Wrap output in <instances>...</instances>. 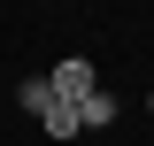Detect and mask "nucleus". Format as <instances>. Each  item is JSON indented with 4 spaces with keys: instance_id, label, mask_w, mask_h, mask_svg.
<instances>
[{
    "instance_id": "1",
    "label": "nucleus",
    "mask_w": 154,
    "mask_h": 146,
    "mask_svg": "<svg viewBox=\"0 0 154 146\" xmlns=\"http://www.w3.org/2000/svg\"><path fill=\"white\" fill-rule=\"evenodd\" d=\"M46 85L77 108V100H93V92H100V62H93V54H62L54 69H46Z\"/></svg>"
},
{
    "instance_id": "2",
    "label": "nucleus",
    "mask_w": 154,
    "mask_h": 146,
    "mask_svg": "<svg viewBox=\"0 0 154 146\" xmlns=\"http://www.w3.org/2000/svg\"><path fill=\"white\" fill-rule=\"evenodd\" d=\"M116 115H123V92H108V85H100L93 100H77V131H85V138H108Z\"/></svg>"
},
{
    "instance_id": "3",
    "label": "nucleus",
    "mask_w": 154,
    "mask_h": 146,
    "mask_svg": "<svg viewBox=\"0 0 154 146\" xmlns=\"http://www.w3.org/2000/svg\"><path fill=\"white\" fill-rule=\"evenodd\" d=\"M31 123H38V138H54V146H69V138H85V131H77V108L62 100V92H54V100H46V108L31 115Z\"/></svg>"
},
{
    "instance_id": "4",
    "label": "nucleus",
    "mask_w": 154,
    "mask_h": 146,
    "mask_svg": "<svg viewBox=\"0 0 154 146\" xmlns=\"http://www.w3.org/2000/svg\"><path fill=\"white\" fill-rule=\"evenodd\" d=\"M146 115H154V85H146Z\"/></svg>"
}]
</instances>
